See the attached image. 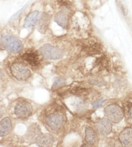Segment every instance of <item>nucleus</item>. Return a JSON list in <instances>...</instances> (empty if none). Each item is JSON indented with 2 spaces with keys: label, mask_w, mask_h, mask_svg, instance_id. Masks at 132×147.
Segmentation results:
<instances>
[{
  "label": "nucleus",
  "mask_w": 132,
  "mask_h": 147,
  "mask_svg": "<svg viewBox=\"0 0 132 147\" xmlns=\"http://www.w3.org/2000/svg\"><path fill=\"white\" fill-rule=\"evenodd\" d=\"M0 44L7 51L13 53H17L23 49L21 41L11 34L3 35L0 38Z\"/></svg>",
  "instance_id": "nucleus-1"
},
{
  "label": "nucleus",
  "mask_w": 132,
  "mask_h": 147,
  "mask_svg": "<svg viewBox=\"0 0 132 147\" xmlns=\"http://www.w3.org/2000/svg\"><path fill=\"white\" fill-rule=\"evenodd\" d=\"M104 113L109 120L115 123H119L124 118V112L122 108L116 104L107 105L104 109Z\"/></svg>",
  "instance_id": "nucleus-2"
},
{
  "label": "nucleus",
  "mask_w": 132,
  "mask_h": 147,
  "mask_svg": "<svg viewBox=\"0 0 132 147\" xmlns=\"http://www.w3.org/2000/svg\"><path fill=\"white\" fill-rule=\"evenodd\" d=\"M39 52L45 58L53 60L61 59L64 55V52L61 49L49 44H44L40 47Z\"/></svg>",
  "instance_id": "nucleus-3"
},
{
  "label": "nucleus",
  "mask_w": 132,
  "mask_h": 147,
  "mask_svg": "<svg viewBox=\"0 0 132 147\" xmlns=\"http://www.w3.org/2000/svg\"><path fill=\"white\" fill-rule=\"evenodd\" d=\"M11 72L13 77L20 81L26 80L31 76L29 69L25 64L20 63L12 64L11 66Z\"/></svg>",
  "instance_id": "nucleus-4"
},
{
  "label": "nucleus",
  "mask_w": 132,
  "mask_h": 147,
  "mask_svg": "<svg viewBox=\"0 0 132 147\" xmlns=\"http://www.w3.org/2000/svg\"><path fill=\"white\" fill-rule=\"evenodd\" d=\"M14 111L17 117L26 118L31 115L33 109L30 103L26 101H20L16 104Z\"/></svg>",
  "instance_id": "nucleus-5"
},
{
  "label": "nucleus",
  "mask_w": 132,
  "mask_h": 147,
  "mask_svg": "<svg viewBox=\"0 0 132 147\" xmlns=\"http://www.w3.org/2000/svg\"><path fill=\"white\" fill-rule=\"evenodd\" d=\"M64 122V118L62 115L59 113L50 114L46 118L47 125L53 131H58L62 127Z\"/></svg>",
  "instance_id": "nucleus-6"
},
{
  "label": "nucleus",
  "mask_w": 132,
  "mask_h": 147,
  "mask_svg": "<svg viewBox=\"0 0 132 147\" xmlns=\"http://www.w3.org/2000/svg\"><path fill=\"white\" fill-rule=\"evenodd\" d=\"M21 57L23 59H24L26 63H28L29 65L32 66H38L40 64L39 55L37 52L34 51H31V50L27 51L23 53Z\"/></svg>",
  "instance_id": "nucleus-7"
},
{
  "label": "nucleus",
  "mask_w": 132,
  "mask_h": 147,
  "mask_svg": "<svg viewBox=\"0 0 132 147\" xmlns=\"http://www.w3.org/2000/svg\"><path fill=\"white\" fill-rule=\"evenodd\" d=\"M97 127L101 134L107 136L110 134L112 130L111 121L108 118H103L97 123Z\"/></svg>",
  "instance_id": "nucleus-8"
},
{
  "label": "nucleus",
  "mask_w": 132,
  "mask_h": 147,
  "mask_svg": "<svg viewBox=\"0 0 132 147\" xmlns=\"http://www.w3.org/2000/svg\"><path fill=\"white\" fill-rule=\"evenodd\" d=\"M54 21L62 28L66 29L69 24V14L64 10L59 11L54 16Z\"/></svg>",
  "instance_id": "nucleus-9"
},
{
  "label": "nucleus",
  "mask_w": 132,
  "mask_h": 147,
  "mask_svg": "<svg viewBox=\"0 0 132 147\" xmlns=\"http://www.w3.org/2000/svg\"><path fill=\"white\" fill-rule=\"evenodd\" d=\"M119 140L123 146H132V129L127 127L119 135Z\"/></svg>",
  "instance_id": "nucleus-10"
},
{
  "label": "nucleus",
  "mask_w": 132,
  "mask_h": 147,
  "mask_svg": "<svg viewBox=\"0 0 132 147\" xmlns=\"http://www.w3.org/2000/svg\"><path fill=\"white\" fill-rule=\"evenodd\" d=\"M40 17V13L38 11H35L31 12L25 18L24 27L26 28H30L38 24Z\"/></svg>",
  "instance_id": "nucleus-11"
},
{
  "label": "nucleus",
  "mask_w": 132,
  "mask_h": 147,
  "mask_svg": "<svg viewBox=\"0 0 132 147\" xmlns=\"http://www.w3.org/2000/svg\"><path fill=\"white\" fill-rule=\"evenodd\" d=\"M12 122L9 117H6L0 121V137L7 136L12 129Z\"/></svg>",
  "instance_id": "nucleus-12"
},
{
  "label": "nucleus",
  "mask_w": 132,
  "mask_h": 147,
  "mask_svg": "<svg viewBox=\"0 0 132 147\" xmlns=\"http://www.w3.org/2000/svg\"><path fill=\"white\" fill-rule=\"evenodd\" d=\"M34 139L36 143L42 144L45 145H50L52 144L53 142V137L48 134H42L41 132H38L36 133Z\"/></svg>",
  "instance_id": "nucleus-13"
},
{
  "label": "nucleus",
  "mask_w": 132,
  "mask_h": 147,
  "mask_svg": "<svg viewBox=\"0 0 132 147\" xmlns=\"http://www.w3.org/2000/svg\"><path fill=\"white\" fill-rule=\"evenodd\" d=\"M85 140L89 145H94L97 142V136L92 127H87L85 131Z\"/></svg>",
  "instance_id": "nucleus-14"
},
{
  "label": "nucleus",
  "mask_w": 132,
  "mask_h": 147,
  "mask_svg": "<svg viewBox=\"0 0 132 147\" xmlns=\"http://www.w3.org/2000/svg\"><path fill=\"white\" fill-rule=\"evenodd\" d=\"M39 20V31L41 33H43V30H46L47 26L48 24L49 18L48 16L44 15L42 17H40Z\"/></svg>",
  "instance_id": "nucleus-15"
},
{
  "label": "nucleus",
  "mask_w": 132,
  "mask_h": 147,
  "mask_svg": "<svg viewBox=\"0 0 132 147\" xmlns=\"http://www.w3.org/2000/svg\"><path fill=\"white\" fill-rule=\"evenodd\" d=\"M117 6L119 7L120 10L124 16H127L128 13V7L124 0H116Z\"/></svg>",
  "instance_id": "nucleus-16"
},
{
  "label": "nucleus",
  "mask_w": 132,
  "mask_h": 147,
  "mask_svg": "<svg viewBox=\"0 0 132 147\" xmlns=\"http://www.w3.org/2000/svg\"><path fill=\"white\" fill-rule=\"evenodd\" d=\"M65 83V80L62 79V78L61 77H57L54 80V82L53 83V85L52 86V88L54 89L58 87L61 86L62 85H63Z\"/></svg>",
  "instance_id": "nucleus-17"
},
{
  "label": "nucleus",
  "mask_w": 132,
  "mask_h": 147,
  "mask_svg": "<svg viewBox=\"0 0 132 147\" xmlns=\"http://www.w3.org/2000/svg\"><path fill=\"white\" fill-rule=\"evenodd\" d=\"M105 100L101 99H99V100H97L96 101H95V102H92V105L93 106V107L94 108H99L102 107L103 104H104L105 102Z\"/></svg>",
  "instance_id": "nucleus-18"
},
{
  "label": "nucleus",
  "mask_w": 132,
  "mask_h": 147,
  "mask_svg": "<svg viewBox=\"0 0 132 147\" xmlns=\"http://www.w3.org/2000/svg\"><path fill=\"white\" fill-rule=\"evenodd\" d=\"M127 116H128V118L130 122L132 123V104H131L129 107L128 112H127Z\"/></svg>",
  "instance_id": "nucleus-19"
},
{
  "label": "nucleus",
  "mask_w": 132,
  "mask_h": 147,
  "mask_svg": "<svg viewBox=\"0 0 132 147\" xmlns=\"http://www.w3.org/2000/svg\"><path fill=\"white\" fill-rule=\"evenodd\" d=\"M2 115H3V113H2V112L1 111V110H0V118L2 117Z\"/></svg>",
  "instance_id": "nucleus-20"
},
{
  "label": "nucleus",
  "mask_w": 132,
  "mask_h": 147,
  "mask_svg": "<svg viewBox=\"0 0 132 147\" xmlns=\"http://www.w3.org/2000/svg\"><path fill=\"white\" fill-rule=\"evenodd\" d=\"M1 74V71H0V75Z\"/></svg>",
  "instance_id": "nucleus-21"
}]
</instances>
